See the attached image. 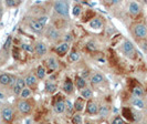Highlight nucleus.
<instances>
[{
	"label": "nucleus",
	"instance_id": "obj_1",
	"mask_svg": "<svg viewBox=\"0 0 147 124\" xmlns=\"http://www.w3.org/2000/svg\"><path fill=\"white\" fill-rule=\"evenodd\" d=\"M54 10L60 16L67 17L69 16V3L66 1H57L54 3Z\"/></svg>",
	"mask_w": 147,
	"mask_h": 124
},
{
	"label": "nucleus",
	"instance_id": "obj_2",
	"mask_svg": "<svg viewBox=\"0 0 147 124\" xmlns=\"http://www.w3.org/2000/svg\"><path fill=\"white\" fill-rule=\"evenodd\" d=\"M134 33H135V36L137 37V38H140V39H144V38H146L147 36V28L146 26H144V24H136L135 27H134Z\"/></svg>",
	"mask_w": 147,
	"mask_h": 124
},
{
	"label": "nucleus",
	"instance_id": "obj_3",
	"mask_svg": "<svg viewBox=\"0 0 147 124\" xmlns=\"http://www.w3.org/2000/svg\"><path fill=\"white\" fill-rule=\"evenodd\" d=\"M1 117L3 119V121L6 122H11L13 119V111L10 106H5L1 110Z\"/></svg>",
	"mask_w": 147,
	"mask_h": 124
},
{
	"label": "nucleus",
	"instance_id": "obj_4",
	"mask_svg": "<svg viewBox=\"0 0 147 124\" xmlns=\"http://www.w3.org/2000/svg\"><path fill=\"white\" fill-rule=\"evenodd\" d=\"M122 50L123 52L125 53L127 57H133V54H134V52H135V49H134V45L131 41H128V40H125L124 41V43L122 45Z\"/></svg>",
	"mask_w": 147,
	"mask_h": 124
},
{
	"label": "nucleus",
	"instance_id": "obj_5",
	"mask_svg": "<svg viewBox=\"0 0 147 124\" xmlns=\"http://www.w3.org/2000/svg\"><path fill=\"white\" fill-rule=\"evenodd\" d=\"M18 109H19V111L21 112L22 114H29L31 112V105H30L29 102L22 100V101L18 103Z\"/></svg>",
	"mask_w": 147,
	"mask_h": 124
},
{
	"label": "nucleus",
	"instance_id": "obj_6",
	"mask_svg": "<svg viewBox=\"0 0 147 124\" xmlns=\"http://www.w3.org/2000/svg\"><path fill=\"white\" fill-rule=\"evenodd\" d=\"M24 88H26V81L23 79H17L15 82V85H13V92L16 94H20Z\"/></svg>",
	"mask_w": 147,
	"mask_h": 124
},
{
	"label": "nucleus",
	"instance_id": "obj_7",
	"mask_svg": "<svg viewBox=\"0 0 147 124\" xmlns=\"http://www.w3.org/2000/svg\"><path fill=\"white\" fill-rule=\"evenodd\" d=\"M13 82H16V81L11 75H9L7 73L0 74V84H2V85H9V84H12Z\"/></svg>",
	"mask_w": 147,
	"mask_h": 124
},
{
	"label": "nucleus",
	"instance_id": "obj_8",
	"mask_svg": "<svg viewBox=\"0 0 147 124\" xmlns=\"http://www.w3.org/2000/svg\"><path fill=\"white\" fill-rule=\"evenodd\" d=\"M47 36L49 37L51 40H58L60 38V32L54 27H50L47 30Z\"/></svg>",
	"mask_w": 147,
	"mask_h": 124
},
{
	"label": "nucleus",
	"instance_id": "obj_9",
	"mask_svg": "<svg viewBox=\"0 0 147 124\" xmlns=\"http://www.w3.org/2000/svg\"><path fill=\"white\" fill-rule=\"evenodd\" d=\"M86 111L88 114H96V113H98V106L95 102L88 101L86 104Z\"/></svg>",
	"mask_w": 147,
	"mask_h": 124
},
{
	"label": "nucleus",
	"instance_id": "obj_10",
	"mask_svg": "<svg viewBox=\"0 0 147 124\" xmlns=\"http://www.w3.org/2000/svg\"><path fill=\"white\" fill-rule=\"evenodd\" d=\"M66 110V106H65V101H63V100H60L58 102L54 104V111L57 112V113H63L64 111Z\"/></svg>",
	"mask_w": 147,
	"mask_h": 124
},
{
	"label": "nucleus",
	"instance_id": "obj_11",
	"mask_svg": "<svg viewBox=\"0 0 147 124\" xmlns=\"http://www.w3.org/2000/svg\"><path fill=\"white\" fill-rule=\"evenodd\" d=\"M67 50H69V43H66V42L60 43L57 47V49H55V51H57V53L59 56H64L66 52H67Z\"/></svg>",
	"mask_w": 147,
	"mask_h": 124
},
{
	"label": "nucleus",
	"instance_id": "obj_12",
	"mask_svg": "<svg viewBox=\"0 0 147 124\" xmlns=\"http://www.w3.org/2000/svg\"><path fill=\"white\" fill-rule=\"evenodd\" d=\"M34 50H36V52H37L39 56H43V54H45L47 51H48L47 45H45L43 42H38V43L36 44Z\"/></svg>",
	"mask_w": 147,
	"mask_h": 124
},
{
	"label": "nucleus",
	"instance_id": "obj_13",
	"mask_svg": "<svg viewBox=\"0 0 147 124\" xmlns=\"http://www.w3.org/2000/svg\"><path fill=\"white\" fill-rule=\"evenodd\" d=\"M128 10H129V14H131V15L136 16L140 14V8L137 2H131V3H129V7H128Z\"/></svg>",
	"mask_w": 147,
	"mask_h": 124
},
{
	"label": "nucleus",
	"instance_id": "obj_14",
	"mask_svg": "<svg viewBox=\"0 0 147 124\" xmlns=\"http://www.w3.org/2000/svg\"><path fill=\"white\" fill-rule=\"evenodd\" d=\"M90 26H91V28H93V29H101L102 27H103V22L102 20L100 19V18H94V19H92L91 22H90Z\"/></svg>",
	"mask_w": 147,
	"mask_h": 124
},
{
	"label": "nucleus",
	"instance_id": "obj_15",
	"mask_svg": "<svg viewBox=\"0 0 147 124\" xmlns=\"http://www.w3.org/2000/svg\"><path fill=\"white\" fill-rule=\"evenodd\" d=\"M43 27L44 26H42V24L38 21V20L30 22V28L33 30L34 32H41V31L43 30Z\"/></svg>",
	"mask_w": 147,
	"mask_h": 124
},
{
	"label": "nucleus",
	"instance_id": "obj_16",
	"mask_svg": "<svg viewBox=\"0 0 147 124\" xmlns=\"http://www.w3.org/2000/svg\"><path fill=\"white\" fill-rule=\"evenodd\" d=\"M132 105L135 106V108H137V109H144L145 103H144V101L140 98H135L134 96L132 99Z\"/></svg>",
	"mask_w": 147,
	"mask_h": 124
},
{
	"label": "nucleus",
	"instance_id": "obj_17",
	"mask_svg": "<svg viewBox=\"0 0 147 124\" xmlns=\"http://www.w3.org/2000/svg\"><path fill=\"white\" fill-rule=\"evenodd\" d=\"M63 90L65 91L66 93H72V92H73V90H74V85H73V83H72V81L67 79V80L64 82Z\"/></svg>",
	"mask_w": 147,
	"mask_h": 124
},
{
	"label": "nucleus",
	"instance_id": "obj_18",
	"mask_svg": "<svg viewBox=\"0 0 147 124\" xmlns=\"http://www.w3.org/2000/svg\"><path fill=\"white\" fill-rule=\"evenodd\" d=\"M91 81H92V83H93L94 85H97V84H101V83L103 82L104 78H103V75H102V74H100V73H96V74H94V75L92 77Z\"/></svg>",
	"mask_w": 147,
	"mask_h": 124
},
{
	"label": "nucleus",
	"instance_id": "obj_19",
	"mask_svg": "<svg viewBox=\"0 0 147 124\" xmlns=\"http://www.w3.org/2000/svg\"><path fill=\"white\" fill-rule=\"evenodd\" d=\"M24 81H26V84H27L29 88L36 87V84H37V79H36L34 75H28Z\"/></svg>",
	"mask_w": 147,
	"mask_h": 124
},
{
	"label": "nucleus",
	"instance_id": "obj_20",
	"mask_svg": "<svg viewBox=\"0 0 147 124\" xmlns=\"http://www.w3.org/2000/svg\"><path fill=\"white\" fill-rule=\"evenodd\" d=\"M47 64L49 66V69L51 70V71H54L57 68H58V62H57V60L54 58H49L47 60Z\"/></svg>",
	"mask_w": 147,
	"mask_h": 124
},
{
	"label": "nucleus",
	"instance_id": "obj_21",
	"mask_svg": "<svg viewBox=\"0 0 147 124\" xmlns=\"http://www.w3.org/2000/svg\"><path fill=\"white\" fill-rule=\"evenodd\" d=\"M122 113H123V117H125V119H127V120H129V121L134 120L132 111L128 109V108H123V110H122Z\"/></svg>",
	"mask_w": 147,
	"mask_h": 124
},
{
	"label": "nucleus",
	"instance_id": "obj_22",
	"mask_svg": "<svg viewBox=\"0 0 147 124\" xmlns=\"http://www.w3.org/2000/svg\"><path fill=\"white\" fill-rule=\"evenodd\" d=\"M109 113H110V110H109L107 106H105V105L101 106V108L98 109V114H100L101 117H109Z\"/></svg>",
	"mask_w": 147,
	"mask_h": 124
},
{
	"label": "nucleus",
	"instance_id": "obj_23",
	"mask_svg": "<svg viewBox=\"0 0 147 124\" xmlns=\"http://www.w3.org/2000/svg\"><path fill=\"white\" fill-rule=\"evenodd\" d=\"M81 94L84 99H91V98H92V95H93V93H92V90H91V89L84 88L81 91Z\"/></svg>",
	"mask_w": 147,
	"mask_h": 124
},
{
	"label": "nucleus",
	"instance_id": "obj_24",
	"mask_svg": "<svg viewBox=\"0 0 147 124\" xmlns=\"http://www.w3.org/2000/svg\"><path fill=\"white\" fill-rule=\"evenodd\" d=\"M75 83H76V87L79 89H84L85 88V84H86V82L85 80L82 78V77H76V79H75Z\"/></svg>",
	"mask_w": 147,
	"mask_h": 124
},
{
	"label": "nucleus",
	"instance_id": "obj_25",
	"mask_svg": "<svg viewBox=\"0 0 147 124\" xmlns=\"http://www.w3.org/2000/svg\"><path fill=\"white\" fill-rule=\"evenodd\" d=\"M83 108H84V102H83V100H82V99H78V100L75 101V103H74V109L80 112V111L83 110Z\"/></svg>",
	"mask_w": 147,
	"mask_h": 124
},
{
	"label": "nucleus",
	"instance_id": "obj_26",
	"mask_svg": "<svg viewBox=\"0 0 147 124\" xmlns=\"http://www.w3.org/2000/svg\"><path fill=\"white\" fill-rule=\"evenodd\" d=\"M133 94H134L135 98H140L142 95L144 94V91L140 87H135V88H133Z\"/></svg>",
	"mask_w": 147,
	"mask_h": 124
},
{
	"label": "nucleus",
	"instance_id": "obj_27",
	"mask_svg": "<svg viewBox=\"0 0 147 124\" xmlns=\"http://www.w3.org/2000/svg\"><path fill=\"white\" fill-rule=\"evenodd\" d=\"M37 75H38V78H39V79H43L44 77H45V70H44V68L42 66H38Z\"/></svg>",
	"mask_w": 147,
	"mask_h": 124
},
{
	"label": "nucleus",
	"instance_id": "obj_28",
	"mask_svg": "<svg viewBox=\"0 0 147 124\" xmlns=\"http://www.w3.org/2000/svg\"><path fill=\"white\" fill-rule=\"evenodd\" d=\"M30 95H31V90L29 88H24L20 93V96L22 99H28Z\"/></svg>",
	"mask_w": 147,
	"mask_h": 124
},
{
	"label": "nucleus",
	"instance_id": "obj_29",
	"mask_svg": "<svg viewBox=\"0 0 147 124\" xmlns=\"http://www.w3.org/2000/svg\"><path fill=\"white\" fill-rule=\"evenodd\" d=\"M69 59H70V61H72V62L78 61V60L80 59V53H79V52H76V51H72L71 53H70Z\"/></svg>",
	"mask_w": 147,
	"mask_h": 124
},
{
	"label": "nucleus",
	"instance_id": "obj_30",
	"mask_svg": "<svg viewBox=\"0 0 147 124\" xmlns=\"http://www.w3.org/2000/svg\"><path fill=\"white\" fill-rule=\"evenodd\" d=\"M94 16H95L94 11H92V10H88V11H86V14H85V17H84V21L90 20V19H94V18H95Z\"/></svg>",
	"mask_w": 147,
	"mask_h": 124
},
{
	"label": "nucleus",
	"instance_id": "obj_31",
	"mask_svg": "<svg viewBox=\"0 0 147 124\" xmlns=\"http://www.w3.org/2000/svg\"><path fill=\"white\" fill-rule=\"evenodd\" d=\"M47 90H48V92L52 93V92H54V91L57 90V85H55L54 83L48 82V83H47Z\"/></svg>",
	"mask_w": 147,
	"mask_h": 124
},
{
	"label": "nucleus",
	"instance_id": "obj_32",
	"mask_svg": "<svg viewBox=\"0 0 147 124\" xmlns=\"http://www.w3.org/2000/svg\"><path fill=\"white\" fill-rule=\"evenodd\" d=\"M82 12V8L81 6H79V5H75L73 7V10H72V14L74 16H80Z\"/></svg>",
	"mask_w": 147,
	"mask_h": 124
},
{
	"label": "nucleus",
	"instance_id": "obj_33",
	"mask_svg": "<svg viewBox=\"0 0 147 124\" xmlns=\"http://www.w3.org/2000/svg\"><path fill=\"white\" fill-rule=\"evenodd\" d=\"M72 123L73 124H82V117L79 114H75L72 119Z\"/></svg>",
	"mask_w": 147,
	"mask_h": 124
},
{
	"label": "nucleus",
	"instance_id": "obj_34",
	"mask_svg": "<svg viewBox=\"0 0 147 124\" xmlns=\"http://www.w3.org/2000/svg\"><path fill=\"white\" fill-rule=\"evenodd\" d=\"M86 49L90 50V51H95L96 49H97V47H96V44L94 42H88L86 44Z\"/></svg>",
	"mask_w": 147,
	"mask_h": 124
},
{
	"label": "nucleus",
	"instance_id": "obj_35",
	"mask_svg": "<svg viewBox=\"0 0 147 124\" xmlns=\"http://www.w3.org/2000/svg\"><path fill=\"white\" fill-rule=\"evenodd\" d=\"M6 5H7V7H15L17 5H19V1H17V0H7Z\"/></svg>",
	"mask_w": 147,
	"mask_h": 124
},
{
	"label": "nucleus",
	"instance_id": "obj_36",
	"mask_svg": "<svg viewBox=\"0 0 147 124\" xmlns=\"http://www.w3.org/2000/svg\"><path fill=\"white\" fill-rule=\"evenodd\" d=\"M112 124H125V123H124V121H123V119H122V117H117L113 120Z\"/></svg>",
	"mask_w": 147,
	"mask_h": 124
},
{
	"label": "nucleus",
	"instance_id": "obj_37",
	"mask_svg": "<svg viewBox=\"0 0 147 124\" xmlns=\"http://www.w3.org/2000/svg\"><path fill=\"white\" fill-rule=\"evenodd\" d=\"M22 48H23L26 51H28V52H33V51H34V49H33V48H32L30 44H26V43L22 44Z\"/></svg>",
	"mask_w": 147,
	"mask_h": 124
},
{
	"label": "nucleus",
	"instance_id": "obj_38",
	"mask_svg": "<svg viewBox=\"0 0 147 124\" xmlns=\"http://www.w3.org/2000/svg\"><path fill=\"white\" fill-rule=\"evenodd\" d=\"M38 21L40 22L42 26H45V23L48 21V17H45V16H44V17H40V18L38 19Z\"/></svg>",
	"mask_w": 147,
	"mask_h": 124
},
{
	"label": "nucleus",
	"instance_id": "obj_39",
	"mask_svg": "<svg viewBox=\"0 0 147 124\" xmlns=\"http://www.w3.org/2000/svg\"><path fill=\"white\" fill-rule=\"evenodd\" d=\"M65 106H66V109L69 110L70 112H71V111H72V109L74 108L73 104L71 103V101H70V100H66V101H65Z\"/></svg>",
	"mask_w": 147,
	"mask_h": 124
},
{
	"label": "nucleus",
	"instance_id": "obj_40",
	"mask_svg": "<svg viewBox=\"0 0 147 124\" xmlns=\"http://www.w3.org/2000/svg\"><path fill=\"white\" fill-rule=\"evenodd\" d=\"M11 41H12V38H11V37H8V39H7V41H6V43H5L3 49H8V48L10 47V44H11Z\"/></svg>",
	"mask_w": 147,
	"mask_h": 124
},
{
	"label": "nucleus",
	"instance_id": "obj_41",
	"mask_svg": "<svg viewBox=\"0 0 147 124\" xmlns=\"http://www.w3.org/2000/svg\"><path fill=\"white\" fill-rule=\"evenodd\" d=\"M64 40H65L66 43H69V42H71V41L73 40V38H72V36H71V35H66L65 39H64Z\"/></svg>",
	"mask_w": 147,
	"mask_h": 124
},
{
	"label": "nucleus",
	"instance_id": "obj_42",
	"mask_svg": "<svg viewBox=\"0 0 147 124\" xmlns=\"http://www.w3.org/2000/svg\"><path fill=\"white\" fill-rule=\"evenodd\" d=\"M41 2H42L41 0H37V1H36V3H41Z\"/></svg>",
	"mask_w": 147,
	"mask_h": 124
},
{
	"label": "nucleus",
	"instance_id": "obj_43",
	"mask_svg": "<svg viewBox=\"0 0 147 124\" xmlns=\"http://www.w3.org/2000/svg\"><path fill=\"white\" fill-rule=\"evenodd\" d=\"M0 99H3V94L1 92H0Z\"/></svg>",
	"mask_w": 147,
	"mask_h": 124
},
{
	"label": "nucleus",
	"instance_id": "obj_44",
	"mask_svg": "<svg viewBox=\"0 0 147 124\" xmlns=\"http://www.w3.org/2000/svg\"><path fill=\"white\" fill-rule=\"evenodd\" d=\"M85 124H92V123H85Z\"/></svg>",
	"mask_w": 147,
	"mask_h": 124
},
{
	"label": "nucleus",
	"instance_id": "obj_45",
	"mask_svg": "<svg viewBox=\"0 0 147 124\" xmlns=\"http://www.w3.org/2000/svg\"><path fill=\"white\" fill-rule=\"evenodd\" d=\"M0 117H1V112H0Z\"/></svg>",
	"mask_w": 147,
	"mask_h": 124
},
{
	"label": "nucleus",
	"instance_id": "obj_46",
	"mask_svg": "<svg viewBox=\"0 0 147 124\" xmlns=\"http://www.w3.org/2000/svg\"><path fill=\"white\" fill-rule=\"evenodd\" d=\"M0 10H1V9H0ZM0 12H1V11H0Z\"/></svg>",
	"mask_w": 147,
	"mask_h": 124
}]
</instances>
